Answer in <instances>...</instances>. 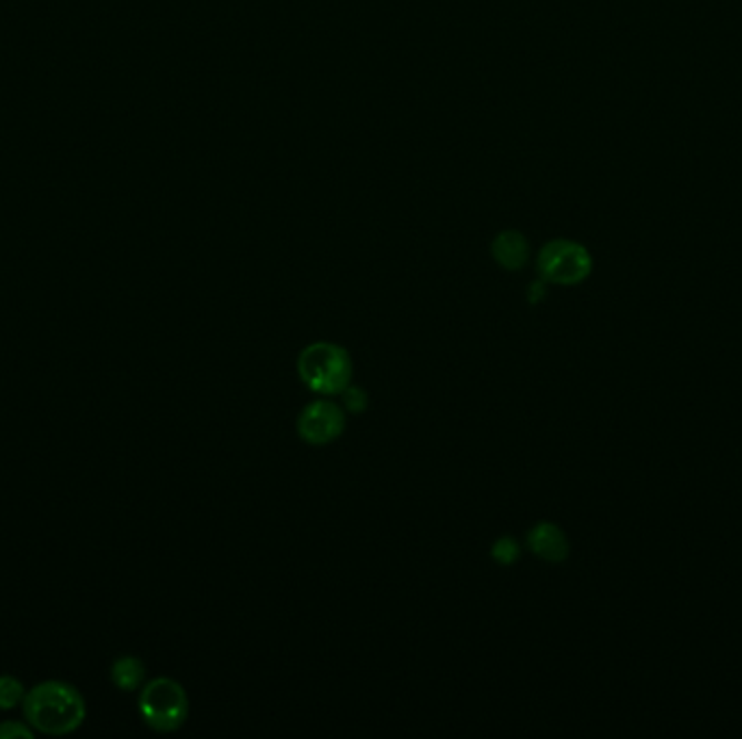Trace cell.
Masks as SVG:
<instances>
[{
	"label": "cell",
	"mask_w": 742,
	"mask_h": 739,
	"mask_svg": "<svg viewBox=\"0 0 742 739\" xmlns=\"http://www.w3.org/2000/svg\"><path fill=\"white\" fill-rule=\"evenodd\" d=\"M536 269L543 282L575 287L584 282L593 271L591 252L571 239H554L538 252Z\"/></svg>",
	"instance_id": "4"
},
{
	"label": "cell",
	"mask_w": 742,
	"mask_h": 739,
	"mask_svg": "<svg viewBox=\"0 0 742 739\" xmlns=\"http://www.w3.org/2000/svg\"><path fill=\"white\" fill-rule=\"evenodd\" d=\"M27 690L20 679L11 675H0V711H11L22 705Z\"/></svg>",
	"instance_id": "9"
},
{
	"label": "cell",
	"mask_w": 742,
	"mask_h": 739,
	"mask_svg": "<svg viewBox=\"0 0 742 739\" xmlns=\"http://www.w3.org/2000/svg\"><path fill=\"white\" fill-rule=\"evenodd\" d=\"M109 677H111V683L120 692H137V690H141V686L146 681V666L139 657L125 655V657H118L111 663Z\"/></svg>",
	"instance_id": "8"
},
{
	"label": "cell",
	"mask_w": 742,
	"mask_h": 739,
	"mask_svg": "<svg viewBox=\"0 0 742 739\" xmlns=\"http://www.w3.org/2000/svg\"><path fill=\"white\" fill-rule=\"evenodd\" d=\"M296 430L306 445L326 447L346 432V410L330 399L310 401L298 415Z\"/></svg>",
	"instance_id": "5"
},
{
	"label": "cell",
	"mask_w": 742,
	"mask_h": 739,
	"mask_svg": "<svg viewBox=\"0 0 742 739\" xmlns=\"http://www.w3.org/2000/svg\"><path fill=\"white\" fill-rule=\"evenodd\" d=\"M491 254L502 269L520 271L524 269L525 262L530 259V243L522 232L504 230L493 239Z\"/></svg>",
	"instance_id": "7"
},
{
	"label": "cell",
	"mask_w": 742,
	"mask_h": 739,
	"mask_svg": "<svg viewBox=\"0 0 742 739\" xmlns=\"http://www.w3.org/2000/svg\"><path fill=\"white\" fill-rule=\"evenodd\" d=\"M491 558L502 566H513L520 558H522V547L515 538L504 536L499 540H495V545L491 547Z\"/></svg>",
	"instance_id": "10"
},
{
	"label": "cell",
	"mask_w": 742,
	"mask_h": 739,
	"mask_svg": "<svg viewBox=\"0 0 742 739\" xmlns=\"http://www.w3.org/2000/svg\"><path fill=\"white\" fill-rule=\"evenodd\" d=\"M24 722L44 736H70L88 718V705L83 695L66 681H42L22 700Z\"/></svg>",
	"instance_id": "1"
},
{
	"label": "cell",
	"mask_w": 742,
	"mask_h": 739,
	"mask_svg": "<svg viewBox=\"0 0 742 739\" xmlns=\"http://www.w3.org/2000/svg\"><path fill=\"white\" fill-rule=\"evenodd\" d=\"M527 549L550 565L565 562L571 553L567 533L554 522H538L527 533Z\"/></svg>",
	"instance_id": "6"
},
{
	"label": "cell",
	"mask_w": 742,
	"mask_h": 739,
	"mask_svg": "<svg viewBox=\"0 0 742 739\" xmlns=\"http://www.w3.org/2000/svg\"><path fill=\"white\" fill-rule=\"evenodd\" d=\"M139 713L146 727L152 731L172 733L185 725L189 716V698L178 681L170 677H159L141 686Z\"/></svg>",
	"instance_id": "3"
},
{
	"label": "cell",
	"mask_w": 742,
	"mask_h": 739,
	"mask_svg": "<svg viewBox=\"0 0 742 739\" xmlns=\"http://www.w3.org/2000/svg\"><path fill=\"white\" fill-rule=\"evenodd\" d=\"M367 406H369V395L363 387L349 385L348 389L342 392V408L352 415H363Z\"/></svg>",
	"instance_id": "11"
},
{
	"label": "cell",
	"mask_w": 742,
	"mask_h": 739,
	"mask_svg": "<svg viewBox=\"0 0 742 739\" xmlns=\"http://www.w3.org/2000/svg\"><path fill=\"white\" fill-rule=\"evenodd\" d=\"M298 378L308 391L321 397H335L352 385L354 362L346 348L337 343H310L298 356Z\"/></svg>",
	"instance_id": "2"
},
{
	"label": "cell",
	"mask_w": 742,
	"mask_h": 739,
	"mask_svg": "<svg viewBox=\"0 0 742 739\" xmlns=\"http://www.w3.org/2000/svg\"><path fill=\"white\" fill-rule=\"evenodd\" d=\"M9 738H33V729L27 722L4 720L0 722V739Z\"/></svg>",
	"instance_id": "12"
}]
</instances>
